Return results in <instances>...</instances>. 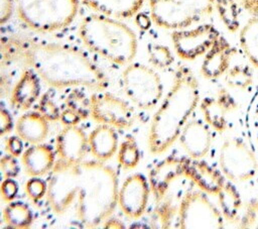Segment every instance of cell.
Returning <instances> with one entry per match:
<instances>
[{
  "instance_id": "obj_9",
  "label": "cell",
  "mask_w": 258,
  "mask_h": 229,
  "mask_svg": "<svg viewBox=\"0 0 258 229\" xmlns=\"http://www.w3.org/2000/svg\"><path fill=\"white\" fill-rule=\"evenodd\" d=\"M90 113L96 122L117 129H128L135 121L134 110L125 100L103 91L92 94Z\"/></svg>"
},
{
  "instance_id": "obj_32",
  "label": "cell",
  "mask_w": 258,
  "mask_h": 229,
  "mask_svg": "<svg viewBox=\"0 0 258 229\" xmlns=\"http://www.w3.org/2000/svg\"><path fill=\"white\" fill-rule=\"evenodd\" d=\"M47 184L39 177H31L25 184V193L29 200L36 203L46 195Z\"/></svg>"
},
{
  "instance_id": "obj_19",
  "label": "cell",
  "mask_w": 258,
  "mask_h": 229,
  "mask_svg": "<svg viewBox=\"0 0 258 229\" xmlns=\"http://www.w3.org/2000/svg\"><path fill=\"white\" fill-rule=\"evenodd\" d=\"M88 143L92 155L100 161L110 159L118 148V135L114 127L100 124L88 136Z\"/></svg>"
},
{
  "instance_id": "obj_1",
  "label": "cell",
  "mask_w": 258,
  "mask_h": 229,
  "mask_svg": "<svg viewBox=\"0 0 258 229\" xmlns=\"http://www.w3.org/2000/svg\"><path fill=\"white\" fill-rule=\"evenodd\" d=\"M118 192L117 174L104 161L58 159L51 168L45 196L50 209L58 215L76 204L78 220L93 228L113 214Z\"/></svg>"
},
{
  "instance_id": "obj_6",
  "label": "cell",
  "mask_w": 258,
  "mask_h": 229,
  "mask_svg": "<svg viewBox=\"0 0 258 229\" xmlns=\"http://www.w3.org/2000/svg\"><path fill=\"white\" fill-rule=\"evenodd\" d=\"M175 219V228L178 229L225 228V218L220 208L200 189H189L183 193Z\"/></svg>"
},
{
  "instance_id": "obj_8",
  "label": "cell",
  "mask_w": 258,
  "mask_h": 229,
  "mask_svg": "<svg viewBox=\"0 0 258 229\" xmlns=\"http://www.w3.org/2000/svg\"><path fill=\"white\" fill-rule=\"evenodd\" d=\"M219 168L233 183L247 182L258 171V157L243 138L229 137L220 148Z\"/></svg>"
},
{
  "instance_id": "obj_25",
  "label": "cell",
  "mask_w": 258,
  "mask_h": 229,
  "mask_svg": "<svg viewBox=\"0 0 258 229\" xmlns=\"http://www.w3.org/2000/svg\"><path fill=\"white\" fill-rule=\"evenodd\" d=\"M32 212L27 204L11 201L3 211V220L8 227L16 229L28 228L32 223Z\"/></svg>"
},
{
  "instance_id": "obj_36",
  "label": "cell",
  "mask_w": 258,
  "mask_h": 229,
  "mask_svg": "<svg viewBox=\"0 0 258 229\" xmlns=\"http://www.w3.org/2000/svg\"><path fill=\"white\" fill-rule=\"evenodd\" d=\"M215 98L228 114L236 111L238 108V102L232 96L230 91L225 87H221L217 90Z\"/></svg>"
},
{
  "instance_id": "obj_21",
  "label": "cell",
  "mask_w": 258,
  "mask_h": 229,
  "mask_svg": "<svg viewBox=\"0 0 258 229\" xmlns=\"http://www.w3.org/2000/svg\"><path fill=\"white\" fill-rule=\"evenodd\" d=\"M96 13L113 18H130L135 16L146 0H81Z\"/></svg>"
},
{
  "instance_id": "obj_41",
  "label": "cell",
  "mask_w": 258,
  "mask_h": 229,
  "mask_svg": "<svg viewBox=\"0 0 258 229\" xmlns=\"http://www.w3.org/2000/svg\"><path fill=\"white\" fill-rule=\"evenodd\" d=\"M6 150L9 152V154H11L15 157L22 154V150H23L22 139L18 135L10 136L6 140Z\"/></svg>"
},
{
  "instance_id": "obj_45",
  "label": "cell",
  "mask_w": 258,
  "mask_h": 229,
  "mask_svg": "<svg viewBox=\"0 0 258 229\" xmlns=\"http://www.w3.org/2000/svg\"><path fill=\"white\" fill-rule=\"evenodd\" d=\"M11 83L10 80L3 74H0V98L6 97L11 94Z\"/></svg>"
},
{
  "instance_id": "obj_24",
  "label": "cell",
  "mask_w": 258,
  "mask_h": 229,
  "mask_svg": "<svg viewBox=\"0 0 258 229\" xmlns=\"http://www.w3.org/2000/svg\"><path fill=\"white\" fill-rule=\"evenodd\" d=\"M200 109L202 111L203 119L215 131L223 133L226 131L228 122V113L220 105L215 97H205L200 101Z\"/></svg>"
},
{
  "instance_id": "obj_37",
  "label": "cell",
  "mask_w": 258,
  "mask_h": 229,
  "mask_svg": "<svg viewBox=\"0 0 258 229\" xmlns=\"http://www.w3.org/2000/svg\"><path fill=\"white\" fill-rule=\"evenodd\" d=\"M0 168L5 178H15L19 173V163L13 155H4L0 158Z\"/></svg>"
},
{
  "instance_id": "obj_17",
  "label": "cell",
  "mask_w": 258,
  "mask_h": 229,
  "mask_svg": "<svg viewBox=\"0 0 258 229\" xmlns=\"http://www.w3.org/2000/svg\"><path fill=\"white\" fill-rule=\"evenodd\" d=\"M88 137L78 125L64 126L56 136L55 150L58 159L67 162L84 160L88 149Z\"/></svg>"
},
{
  "instance_id": "obj_30",
  "label": "cell",
  "mask_w": 258,
  "mask_h": 229,
  "mask_svg": "<svg viewBox=\"0 0 258 229\" xmlns=\"http://www.w3.org/2000/svg\"><path fill=\"white\" fill-rule=\"evenodd\" d=\"M148 61L156 69H166L174 62V56L168 46L160 43H150L147 46Z\"/></svg>"
},
{
  "instance_id": "obj_18",
  "label": "cell",
  "mask_w": 258,
  "mask_h": 229,
  "mask_svg": "<svg viewBox=\"0 0 258 229\" xmlns=\"http://www.w3.org/2000/svg\"><path fill=\"white\" fill-rule=\"evenodd\" d=\"M40 94L39 77L32 69H25L10 94L11 105L19 110H27Z\"/></svg>"
},
{
  "instance_id": "obj_47",
  "label": "cell",
  "mask_w": 258,
  "mask_h": 229,
  "mask_svg": "<svg viewBox=\"0 0 258 229\" xmlns=\"http://www.w3.org/2000/svg\"><path fill=\"white\" fill-rule=\"evenodd\" d=\"M257 198H258V197H257Z\"/></svg>"
},
{
  "instance_id": "obj_40",
  "label": "cell",
  "mask_w": 258,
  "mask_h": 229,
  "mask_svg": "<svg viewBox=\"0 0 258 229\" xmlns=\"http://www.w3.org/2000/svg\"><path fill=\"white\" fill-rule=\"evenodd\" d=\"M13 128L12 116L8 110L0 107V137L8 134Z\"/></svg>"
},
{
  "instance_id": "obj_46",
  "label": "cell",
  "mask_w": 258,
  "mask_h": 229,
  "mask_svg": "<svg viewBox=\"0 0 258 229\" xmlns=\"http://www.w3.org/2000/svg\"><path fill=\"white\" fill-rule=\"evenodd\" d=\"M125 226L123 225L122 222H120L117 219H107V221L104 224V228H124Z\"/></svg>"
},
{
  "instance_id": "obj_12",
  "label": "cell",
  "mask_w": 258,
  "mask_h": 229,
  "mask_svg": "<svg viewBox=\"0 0 258 229\" xmlns=\"http://www.w3.org/2000/svg\"><path fill=\"white\" fill-rule=\"evenodd\" d=\"M183 178L189 180L198 189L217 199L234 184L228 180L220 169L215 168L207 161L192 159L186 156Z\"/></svg>"
},
{
  "instance_id": "obj_15",
  "label": "cell",
  "mask_w": 258,
  "mask_h": 229,
  "mask_svg": "<svg viewBox=\"0 0 258 229\" xmlns=\"http://www.w3.org/2000/svg\"><path fill=\"white\" fill-rule=\"evenodd\" d=\"M186 155L202 159L210 151L213 141L211 127L203 119H189L182 128L178 139Z\"/></svg>"
},
{
  "instance_id": "obj_22",
  "label": "cell",
  "mask_w": 258,
  "mask_h": 229,
  "mask_svg": "<svg viewBox=\"0 0 258 229\" xmlns=\"http://www.w3.org/2000/svg\"><path fill=\"white\" fill-rule=\"evenodd\" d=\"M17 135L31 144L41 143L48 134V120L39 112H27L21 115L15 125Z\"/></svg>"
},
{
  "instance_id": "obj_43",
  "label": "cell",
  "mask_w": 258,
  "mask_h": 229,
  "mask_svg": "<svg viewBox=\"0 0 258 229\" xmlns=\"http://www.w3.org/2000/svg\"><path fill=\"white\" fill-rule=\"evenodd\" d=\"M239 6L251 16H258V0H237Z\"/></svg>"
},
{
  "instance_id": "obj_39",
  "label": "cell",
  "mask_w": 258,
  "mask_h": 229,
  "mask_svg": "<svg viewBox=\"0 0 258 229\" xmlns=\"http://www.w3.org/2000/svg\"><path fill=\"white\" fill-rule=\"evenodd\" d=\"M84 118L82 117L81 114H79L77 111L67 107L64 110L60 112L59 120L64 126H73V125H78L79 122H81Z\"/></svg>"
},
{
  "instance_id": "obj_26",
  "label": "cell",
  "mask_w": 258,
  "mask_h": 229,
  "mask_svg": "<svg viewBox=\"0 0 258 229\" xmlns=\"http://www.w3.org/2000/svg\"><path fill=\"white\" fill-rule=\"evenodd\" d=\"M156 204L150 216V227L161 229L170 228L173 220L176 218L178 204L174 202L171 196L167 195Z\"/></svg>"
},
{
  "instance_id": "obj_3",
  "label": "cell",
  "mask_w": 258,
  "mask_h": 229,
  "mask_svg": "<svg viewBox=\"0 0 258 229\" xmlns=\"http://www.w3.org/2000/svg\"><path fill=\"white\" fill-rule=\"evenodd\" d=\"M200 101L198 78L189 67L178 66L172 85L150 122L147 145L151 154H162L174 144Z\"/></svg>"
},
{
  "instance_id": "obj_33",
  "label": "cell",
  "mask_w": 258,
  "mask_h": 229,
  "mask_svg": "<svg viewBox=\"0 0 258 229\" xmlns=\"http://www.w3.org/2000/svg\"><path fill=\"white\" fill-rule=\"evenodd\" d=\"M187 6L201 17L211 15L215 9V0H176Z\"/></svg>"
},
{
  "instance_id": "obj_20",
  "label": "cell",
  "mask_w": 258,
  "mask_h": 229,
  "mask_svg": "<svg viewBox=\"0 0 258 229\" xmlns=\"http://www.w3.org/2000/svg\"><path fill=\"white\" fill-rule=\"evenodd\" d=\"M22 164L30 177H41L47 174L55 163L52 148L44 143L33 144L22 153Z\"/></svg>"
},
{
  "instance_id": "obj_29",
  "label": "cell",
  "mask_w": 258,
  "mask_h": 229,
  "mask_svg": "<svg viewBox=\"0 0 258 229\" xmlns=\"http://www.w3.org/2000/svg\"><path fill=\"white\" fill-rule=\"evenodd\" d=\"M140 160V151L136 139L128 135L118 149V161L124 169L135 168Z\"/></svg>"
},
{
  "instance_id": "obj_31",
  "label": "cell",
  "mask_w": 258,
  "mask_h": 229,
  "mask_svg": "<svg viewBox=\"0 0 258 229\" xmlns=\"http://www.w3.org/2000/svg\"><path fill=\"white\" fill-rule=\"evenodd\" d=\"M239 228L258 229V198H252L244 204Z\"/></svg>"
},
{
  "instance_id": "obj_35",
  "label": "cell",
  "mask_w": 258,
  "mask_h": 229,
  "mask_svg": "<svg viewBox=\"0 0 258 229\" xmlns=\"http://www.w3.org/2000/svg\"><path fill=\"white\" fill-rule=\"evenodd\" d=\"M38 112L43 115L48 121H55L59 119L60 116L58 107L47 94L43 95V97L41 98L38 106Z\"/></svg>"
},
{
  "instance_id": "obj_7",
  "label": "cell",
  "mask_w": 258,
  "mask_h": 229,
  "mask_svg": "<svg viewBox=\"0 0 258 229\" xmlns=\"http://www.w3.org/2000/svg\"><path fill=\"white\" fill-rule=\"evenodd\" d=\"M122 84L128 99L143 110L155 108L163 95V85L158 73L141 63L126 66L122 72Z\"/></svg>"
},
{
  "instance_id": "obj_38",
  "label": "cell",
  "mask_w": 258,
  "mask_h": 229,
  "mask_svg": "<svg viewBox=\"0 0 258 229\" xmlns=\"http://www.w3.org/2000/svg\"><path fill=\"white\" fill-rule=\"evenodd\" d=\"M18 192L17 183L12 178H6L0 187V193L4 201L11 202L15 199Z\"/></svg>"
},
{
  "instance_id": "obj_4",
  "label": "cell",
  "mask_w": 258,
  "mask_h": 229,
  "mask_svg": "<svg viewBox=\"0 0 258 229\" xmlns=\"http://www.w3.org/2000/svg\"><path fill=\"white\" fill-rule=\"evenodd\" d=\"M79 36L88 49L115 65L127 66L137 53L135 32L117 18L90 14L82 20Z\"/></svg>"
},
{
  "instance_id": "obj_42",
  "label": "cell",
  "mask_w": 258,
  "mask_h": 229,
  "mask_svg": "<svg viewBox=\"0 0 258 229\" xmlns=\"http://www.w3.org/2000/svg\"><path fill=\"white\" fill-rule=\"evenodd\" d=\"M15 0H0V25L6 23L12 16Z\"/></svg>"
},
{
  "instance_id": "obj_23",
  "label": "cell",
  "mask_w": 258,
  "mask_h": 229,
  "mask_svg": "<svg viewBox=\"0 0 258 229\" xmlns=\"http://www.w3.org/2000/svg\"><path fill=\"white\" fill-rule=\"evenodd\" d=\"M239 44L249 63L258 70V16H251L240 29Z\"/></svg>"
},
{
  "instance_id": "obj_11",
  "label": "cell",
  "mask_w": 258,
  "mask_h": 229,
  "mask_svg": "<svg viewBox=\"0 0 258 229\" xmlns=\"http://www.w3.org/2000/svg\"><path fill=\"white\" fill-rule=\"evenodd\" d=\"M152 22L161 28L177 30L188 28L202 17L176 0H149Z\"/></svg>"
},
{
  "instance_id": "obj_10",
  "label": "cell",
  "mask_w": 258,
  "mask_h": 229,
  "mask_svg": "<svg viewBox=\"0 0 258 229\" xmlns=\"http://www.w3.org/2000/svg\"><path fill=\"white\" fill-rule=\"evenodd\" d=\"M219 35L215 25L203 23L194 28L172 30L170 38L176 55L190 62L205 55Z\"/></svg>"
},
{
  "instance_id": "obj_34",
  "label": "cell",
  "mask_w": 258,
  "mask_h": 229,
  "mask_svg": "<svg viewBox=\"0 0 258 229\" xmlns=\"http://www.w3.org/2000/svg\"><path fill=\"white\" fill-rule=\"evenodd\" d=\"M67 107L77 111L83 118H87L88 113L90 112V100H87L81 93L75 92L68 97Z\"/></svg>"
},
{
  "instance_id": "obj_2",
  "label": "cell",
  "mask_w": 258,
  "mask_h": 229,
  "mask_svg": "<svg viewBox=\"0 0 258 229\" xmlns=\"http://www.w3.org/2000/svg\"><path fill=\"white\" fill-rule=\"evenodd\" d=\"M20 56L44 83L56 89L86 87L97 92L109 84L105 73L83 50L69 44L21 38Z\"/></svg>"
},
{
  "instance_id": "obj_14",
  "label": "cell",
  "mask_w": 258,
  "mask_h": 229,
  "mask_svg": "<svg viewBox=\"0 0 258 229\" xmlns=\"http://www.w3.org/2000/svg\"><path fill=\"white\" fill-rule=\"evenodd\" d=\"M186 156L169 155L157 162L149 171L148 183L155 202L161 201L168 193L170 185L183 177Z\"/></svg>"
},
{
  "instance_id": "obj_44",
  "label": "cell",
  "mask_w": 258,
  "mask_h": 229,
  "mask_svg": "<svg viewBox=\"0 0 258 229\" xmlns=\"http://www.w3.org/2000/svg\"><path fill=\"white\" fill-rule=\"evenodd\" d=\"M135 23L140 29L147 30L151 26L152 19L145 13H137L135 15Z\"/></svg>"
},
{
  "instance_id": "obj_5",
  "label": "cell",
  "mask_w": 258,
  "mask_h": 229,
  "mask_svg": "<svg viewBox=\"0 0 258 229\" xmlns=\"http://www.w3.org/2000/svg\"><path fill=\"white\" fill-rule=\"evenodd\" d=\"M19 19L30 29L49 33L69 26L79 11V0H15Z\"/></svg>"
},
{
  "instance_id": "obj_13",
  "label": "cell",
  "mask_w": 258,
  "mask_h": 229,
  "mask_svg": "<svg viewBox=\"0 0 258 229\" xmlns=\"http://www.w3.org/2000/svg\"><path fill=\"white\" fill-rule=\"evenodd\" d=\"M150 193L148 180L143 175L129 176L118 192V204L121 211L130 219L140 218L147 208Z\"/></svg>"
},
{
  "instance_id": "obj_16",
  "label": "cell",
  "mask_w": 258,
  "mask_h": 229,
  "mask_svg": "<svg viewBox=\"0 0 258 229\" xmlns=\"http://www.w3.org/2000/svg\"><path fill=\"white\" fill-rule=\"evenodd\" d=\"M235 52L231 43L220 34L204 55L200 69L201 75L207 80H216L224 76L230 68Z\"/></svg>"
},
{
  "instance_id": "obj_28",
  "label": "cell",
  "mask_w": 258,
  "mask_h": 229,
  "mask_svg": "<svg viewBox=\"0 0 258 229\" xmlns=\"http://www.w3.org/2000/svg\"><path fill=\"white\" fill-rule=\"evenodd\" d=\"M254 81L252 69L247 65H235L230 67L224 75V82L227 87L239 91L248 89Z\"/></svg>"
},
{
  "instance_id": "obj_27",
  "label": "cell",
  "mask_w": 258,
  "mask_h": 229,
  "mask_svg": "<svg viewBox=\"0 0 258 229\" xmlns=\"http://www.w3.org/2000/svg\"><path fill=\"white\" fill-rule=\"evenodd\" d=\"M237 0H215V9L226 29L235 33L240 29V8Z\"/></svg>"
}]
</instances>
